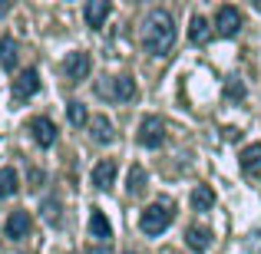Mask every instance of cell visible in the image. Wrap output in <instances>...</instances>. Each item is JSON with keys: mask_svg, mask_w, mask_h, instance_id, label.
<instances>
[{"mask_svg": "<svg viewBox=\"0 0 261 254\" xmlns=\"http://www.w3.org/2000/svg\"><path fill=\"white\" fill-rule=\"evenodd\" d=\"M66 116H70V122H73L76 129L89 122V112H86V106H83L80 99H70V102H66Z\"/></svg>", "mask_w": 261, "mask_h": 254, "instance_id": "cell-20", "label": "cell"}, {"mask_svg": "<svg viewBox=\"0 0 261 254\" xmlns=\"http://www.w3.org/2000/svg\"><path fill=\"white\" fill-rule=\"evenodd\" d=\"M139 142L146 149H159L162 142H166V126H162L155 116H146V119H142V126H139Z\"/></svg>", "mask_w": 261, "mask_h": 254, "instance_id": "cell-5", "label": "cell"}, {"mask_svg": "<svg viewBox=\"0 0 261 254\" xmlns=\"http://www.w3.org/2000/svg\"><path fill=\"white\" fill-rule=\"evenodd\" d=\"M89 235L99 238V241H109V238H113V228H109L106 215H102L99 208H93V215H89Z\"/></svg>", "mask_w": 261, "mask_h": 254, "instance_id": "cell-15", "label": "cell"}, {"mask_svg": "<svg viewBox=\"0 0 261 254\" xmlns=\"http://www.w3.org/2000/svg\"><path fill=\"white\" fill-rule=\"evenodd\" d=\"M20 63V43L13 37H4L0 40V66H4L7 73H13Z\"/></svg>", "mask_w": 261, "mask_h": 254, "instance_id": "cell-13", "label": "cell"}, {"mask_svg": "<svg viewBox=\"0 0 261 254\" xmlns=\"http://www.w3.org/2000/svg\"><path fill=\"white\" fill-rule=\"evenodd\" d=\"M37 89H40V73L30 66V70H23L17 79H13V99L23 102V99H30V96L37 93Z\"/></svg>", "mask_w": 261, "mask_h": 254, "instance_id": "cell-7", "label": "cell"}, {"mask_svg": "<svg viewBox=\"0 0 261 254\" xmlns=\"http://www.w3.org/2000/svg\"><path fill=\"white\" fill-rule=\"evenodd\" d=\"M109 10H113V0H86V23L93 26V30H99L102 23H106Z\"/></svg>", "mask_w": 261, "mask_h": 254, "instance_id": "cell-10", "label": "cell"}, {"mask_svg": "<svg viewBox=\"0 0 261 254\" xmlns=\"http://www.w3.org/2000/svg\"><path fill=\"white\" fill-rule=\"evenodd\" d=\"M30 132H33V142L43 149H50L53 142H57V126H53L46 116H37V119H30Z\"/></svg>", "mask_w": 261, "mask_h": 254, "instance_id": "cell-8", "label": "cell"}, {"mask_svg": "<svg viewBox=\"0 0 261 254\" xmlns=\"http://www.w3.org/2000/svg\"><path fill=\"white\" fill-rule=\"evenodd\" d=\"M43 218L50 224H60V218H63V215H60V202H57V198H46V202H43Z\"/></svg>", "mask_w": 261, "mask_h": 254, "instance_id": "cell-22", "label": "cell"}, {"mask_svg": "<svg viewBox=\"0 0 261 254\" xmlns=\"http://www.w3.org/2000/svg\"><path fill=\"white\" fill-rule=\"evenodd\" d=\"M238 165H242L245 175H261V146H245L238 152Z\"/></svg>", "mask_w": 261, "mask_h": 254, "instance_id": "cell-12", "label": "cell"}, {"mask_svg": "<svg viewBox=\"0 0 261 254\" xmlns=\"http://www.w3.org/2000/svg\"><path fill=\"white\" fill-rule=\"evenodd\" d=\"M175 211H172V202H152L146 211L139 215V228L146 235H162V231L172 224Z\"/></svg>", "mask_w": 261, "mask_h": 254, "instance_id": "cell-2", "label": "cell"}, {"mask_svg": "<svg viewBox=\"0 0 261 254\" xmlns=\"http://www.w3.org/2000/svg\"><path fill=\"white\" fill-rule=\"evenodd\" d=\"M89 129H93V139H96V142H113V139H116L113 122H109L106 116H93V119H89Z\"/></svg>", "mask_w": 261, "mask_h": 254, "instance_id": "cell-16", "label": "cell"}, {"mask_svg": "<svg viewBox=\"0 0 261 254\" xmlns=\"http://www.w3.org/2000/svg\"><path fill=\"white\" fill-rule=\"evenodd\" d=\"M30 228H33V221H30V215H27V211H10V215H7V221H4V235L10 238V241L27 238V235H30Z\"/></svg>", "mask_w": 261, "mask_h": 254, "instance_id": "cell-6", "label": "cell"}, {"mask_svg": "<svg viewBox=\"0 0 261 254\" xmlns=\"http://www.w3.org/2000/svg\"><path fill=\"white\" fill-rule=\"evenodd\" d=\"M228 96H231V99H242V96H245V86L242 83H228Z\"/></svg>", "mask_w": 261, "mask_h": 254, "instance_id": "cell-25", "label": "cell"}, {"mask_svg": "<svg viewBox=\"0 0 261 254\" xmlns=\"http://www.w3.org/2000/svg\"><path fill=\"white\" fill-rule=\"evenodd\" d=\"M113 182H116V162L113 159H102L99 165L93 168V185L99 191H106V188H113Z\"/></svg>", "mask_w": 261, "mask_h": 254, "instance_id": "cell-14", "label": "cell"}, {"mask_svg": "<svg viewBox=\"0 0 261 254\" xmlns=\"http://www.w3.org/2000/svg\"><path fill=\"white\" fill-rule=\"evenodd\" d=\"M96 93L106 96V99H113V102H133L139 89H136V83L129 76H113L109 83H99V86H96Z\"/></svg>", "mask_w": 261, "mask_h": 254, "instance_id": "cell-3", "label": "cell"}, {"mask_svg": "<svg viewBox=\"0 0 261 254\" xmlns=\"http://www.w3.org/2000/svg\"><path fill=\"white\" fill-rule=\"evenodd\" d=\"M185 244H189L195 254H205L212 244V228H205V224H192L189 231H185Z\"/></svg>", "mask_w": 261, "mask_h": 254, "instance_id": "cell-11", "label": "cell"}, {"mask_svg": "<svg viewBox=\"0 0 261 254\" xmlns=\"http://www.w3.org/2000/svg\"><path fill=\"white\" fill-rule=\"evenodd\" d=\"M40 185H43V172H40V168H30V185H27V188H33V191H37Z\"/></svg>", "mask_w": 261, "mask_h": 254, "instance_id": "cell-23", "label": "cell"}, {"mask_svg": "<svg viewBox=\"0 0 261 254\" xmlns=\"http://www.w3.org/2000/svg\"><path fill=\"white\" fill-rule=\"evenodd\" d=\"M7 7H10V4H7V0H0V17H4V13H7Z\"/></svg>", "mask_w": 261, "mask_h": 254, "instance_id": "cell-26", "label": "cell"}, {"mask_svg": "<svg viewBox=\"0 0 261 254\" xmlns=\"http://www.w3.org/2000/svg\"><path fill=\"white\" fill-rule=\"evenodd\" d=\"M17 188H20V175H17V168H0V198L17 195Z\"/></svg>", "mask_w": 261, "mask_h": 254, "instance_id": "cell-18", "label": "cell"}, {"mask_svg": "<svg viewBox=\"0 0 261 254\" xmlns=\"http://www.w3.org/2000/svg\"><path fill=\"white\" fill-rule=\"evenodd\" d=\"M189 40H192V43H198V46H202L205 40H208V20H205V17H192Z\"/></svg>", "mask_w": 261, "mask_h": 254, "instance_id": "cell-21", "label": "cell"}, {"mask_svg": "<svg viewBox=\"0 0 261 254\" xmlns=\"http://www.w3.org/2000/svg\"><path fill=\"white\" fill-rule=\"evenodd\" d=\"M215 30H218V37H235V33L242 30V17H238L235 7H222V10H218Z\"/></svg>", "mask_w": 261, "mask_h": 254, "instance_id": "cell-9", "label": "cell"}, {"mask_svg": "<svg viewBox=\"0 0 261 254\" xmlns=\"http://www.w3.org/2000/svg\"><path fill=\"white\" fill-rule=\"evenodd\" d=\"M172 43H175L172 17H169L166 10H152L146 20H142V46H146V53L162 57V53L172 50Z\"/></svg>", "mask_w": 261, "mask_h": 254, "instance_id": "cell-1", "label": "cell"}, {"mask_svg": "<svg viewBox=\"0 0 261 254\" xmlns=\"http://www.w3.org/2000/svg\"><path fill=\"white\" fill-rule=\"evenodd\" d=\"M212 205H215V191L205 188V185H195V188H192V208L195 211H208Z\"/></svg>", "mask_w": 261, "mask_h": 254, "instance_id": "cell-17", "label": "cell"}, {"mask_svg": "<svg viewBox=\"0 0 261 254\" xmlns=\"http://www.w3.org/2000/svg\"><path fill=\"white\" fill-rule=\"evenodd\" d=\"M89 70H93V60H89L86 50H73L70 57L63 60V73L66 79H73V83H80V79L89 76Z\"/></svg>", "mask_w": 261, "mask_h": 254, "instance_id": "cell-4", "label": "cell"}, {"mask_svg": "<svg viewBox=\"0 0 261 254\" xmlns=\"http://www.w3.org/2000/svg\"><path fill=\"white\" fill-rule=\"evenodd\" d=\"M126 191H129V195H142V191H146V168H142V165H133V168H129Z\"/></svg>", "mask_w": 261, "mask_h": 254, "instance_id": "cell-19", "label": "cell"}, {"mask_svg": "<svg viewBox=\"0 0 261 254\" xmlns=\"http://www.w3.org/2000/svg\"><path fill=\"white\" fill-rule=\"evenodd\" d=\"M129 254H133V251H129Z\"/></svg>", "mask_w": 261, "mask_h": 254, "instance_id": "cell-27", "label": "cell"}, {"mask_svg": "<svg viewBox=\"0 0 261 254\" xmlns=\"http://www.w3.org/2000/svg\"><path fill=\"white\" fill-rule=\"evenodd\" d=\"M86 254H113V248H109L106 241H99V244H89V248H86Z\"/></svg>", "mask_w": 261, "mask_h": 254, "instance_id": "cell-24", "label": "cell"}]
</instances>
